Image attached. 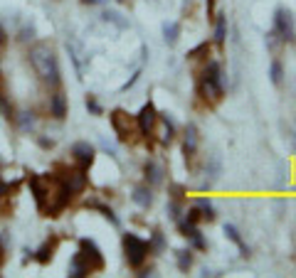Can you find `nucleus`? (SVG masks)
Masks as SVG:
<instances>
[{
	"label": "nucleus",
	"mask_w": 296,
	"mask_h": 278,
	"mask_svg": "<svg viewBox=\"0 0 296 278\" xmlns=\"http://www.w3.org/2000/svg\"><path fill=\"white\" fill-rule=\"evenodd\" d=\"M143 177H146V182L151 187L161 185L163 182V167L158 165L156 160H148L146 165H143Z\"/></svg>",
	"instance_id": "11"
},
{
	"label": "nucleus",
	"mask_w": 296,
	"mask_h": 278,
	"mask_svg": "<svg viewBox=\"0 0 296 278\" xmlns=\"http://www.w3.org/2000/svg\"><path fill=\"white\" fill-rule=\"evenodd\" d=\"M225 39H227V15L217 13L215 15V44L225 47Z\"/></svg>",
	"instance_id": "14"
},
{
	"label": "nucleus",
	"mask_w": 296,
	"mask_h": 278,
	"mask_svg": "<svg viewBox=\"0 0 296 278\" xmlns=\"http://www.w3.org/2000/svg\"><path fill=\"white\" fill-rule=\"evenodd\" d=\"M82 3H87V5H96V3H101V0H82Z\"/></svg>",
	"instance_id": "35"
},
{
	"label": "nucleus",
	"mask_w": 296,
	"mask_h": 278,
	"mask_svg": "<svg viewBox=\"0 0 296 278\" xmlns=\"http://www.w3.org/2000/svg\"><path fill=\"white\" fill-rule=\"evenodd\" d=\"M119 3H126V0H119Z\"/></svg>",
	"instance_id": "37"
},
{
	"label": "nucleus",
	"mask_w": 296,
	"mask_h": 278,
	"mask_svg": "<svg viewBox=\"0 0 296 278\" xmlns=\"http://www.w3.org/2000/svg\"><path fill=\"white\" fill-rule=\"evenodd\" d=\"M104 268V256L99 251V246L92 239H79V251L74 254L72 259V268H69V276L72 278H84L94 273V271H101Z\"/></svg>",
	"instance_id": "1"
},
{
	"label": "nucleus",
	"mask_w": 296,
	"mask_h": 278,
	"mask_svg": "<svg viewBox=\"0 0 296 278\" xmlns=\"http://www.w3.org/2000/svg\"><path fill=\"white\" fill-rule=\"evenodd\" d=\"M183 195H185L183 185H173L170 187V200H180V202H183Z\"/></svg>",
	"instance_id": "31"
},
{
	"label": "nucleus",
	"mask_w": 296,
	"mask_h": 278,
	"mask_svg": "<svg viewBox=\"0 0 296 278\" xmlns=\"http://www.w3.org/2000/svg\"><path fill=\"white\" fill-rule=\"evenodd\" d=\"M190 241H193V246H195L198 251H205V249H207V241H205V237L200 234V231H198V234H195Z\"/></svg>",
	"instance_id": "30"
},
{
	"label": "nucleus",
	"mask_w": 296,
	"mask_h": 278,
	"mask_svg": "<svg viewBox=\"0 0 296 278\" xmlns=\"http://www.w3.org/2000/svg\"><path fill=\"white\" fill-rule=\"evenodd\" d=\"M185 219L190 224H198V222H203V217H200V209L198 207H190L188 212H185Z\"/></svg>",
	"instance_id": "28"
},
{
	"label": "nucleus",
	"mask_w": 296,
	"mask_h": 278,
	"mask_svg": "<svg viewBox=\"0 0 296 278\" xmlns=\"http://www.w3.org/2000/svg\"><path fill=\"white\" fill-rule=\"evenodd\" d=\"M175 263H178V268H180V271H188V268L193 266V251H190V249H180V251H175Z\"/></svg>",
	"instance_id": "21"
},
{
	"label": "nucleus",
	"mask_w": 296,
	"mask_h": 278,
	"mask_svg": "<svg viewBox=\"0 0 296 278\" xmlns=\"http://www.w3.org/2000/svg\"><path fill=\"white\" fill-rule=\"evenodd\" d=\"M158 121L163 123V135H161V143L163 146H170L173 138H175V123L168 118V113H158Z\"/></svg>",
	"instance_id": "15"
},
{
	"label": "nucleus",
	"mask_w": 296,
	"mask_h": 278,
	"mask_svg": "<svg viewBox=\"0 0 296 278\" xmlns=\"http://www.w3.org/2000/svg\"><path fill=\"white\" fill-rule=\"evenodd\" d=\"M104 20H106V22H114L119 30H126V27H129V22H126V20H121V15H119V13H114V10H106V13H104Z\"/></svg>",
	"instance_id": "24"
},
{
	"label": "nucleus",
	"mask_w": 296,
	"mask_h": 278,
	"mask_svg": "<svg viewBox=\"0 0 296 278\" xmlns=\"http://www.w3.org/2000/svg\"><path fill=\"white\" fill-rule=\"evenodd\" d=\"M225 237H227V239H230V241H235V244L240 246V251H242V256H244V259L249 256V249H247V244L242 241V237H240V229H237L235 224H225Z\"/></svg>",
	"instance_id": "16"
},
{
	"label": "nucleus",
	"mask_w": 296,
	"mask_h": 278,
	"mask_svg": "<svg viewBox=\"0 0 296 278\" xmlns=\"http://www.w3.org/2000/svg\"><path fill=\"white\" fill-rule=\"evenodd\" d=\"M87 207H92V209H99V212H101V214H104V217H106V219H109L114 226H119V224H121V222H119V217L114 214V209H111V207H106V204L96 202V200H87Z\"/></svg>",
	"instance_id": "20"
},
{
	"label": "nucleus",
	"mask_w": 296,
	"mask_h": 278,
	"mask_svg": "<svg viewBox=\"0 0 296 278\" xmlns=\"http://www.w3.org/2000/svg\"><path fill=\"white\" fill-rule=\"evenodd\" d=\"M72 155H74V160H77V163H79L82 167H89L94 163V146H89L87 141H82V143H74Z\"/></svg>",
	"instance_id": "10"
},
{
	"label": "nucleus",
	"mask_w": 296,
	"mask_h": 278,
	"mask_svg": "<svg viewBox=\"0 0 296 278\" xmlns=\"http://www.w3.org/2000/svg\"><path fill=\"white\" fill-rule=\"evenodd\" d=\"M0 261H3V246H0Z\"/></svg>",
	"instance_id": "36"
},
{
	"label": "nucleus",
	"mask_w": 296,
	"mask_h": 278,
	"mask_svg": "<svg viewBox=\"0 0 296 278\" xmlns=\"http://www.w3.org/2000/svg\"><path fill=\"white\" fill-rule=\"evenodd\" d=\"M18 121H20V128H22V130H30L32 126H35V116H32V113H27V111L20 113Z\"/></svg>",
	"instance_id": "27"
},
{
	"label": "nucleus",
	"mask_w": 296,
	"mask_h": 278,
	"mask_svg": "<svg viewBox=\"0 0 296 278\" xmlns=\"http://www.w3.org/2000/svg\"><path fill=\"white\" fill-rule=\"evenodd\" d=\"M59 180H62V185L69 187L74 195H79V192H84L87 190V182H89V177H87V172H84V167H79V170H64L62 175H57Z\"/></svg>",
	"instance_id": "8"
},
{
	"label": "nucleus",
	"mask_w": 296,
	"mask_h": 278,
	"mask_svg": "<svg viewBox=\"0 0 296 278\" xmlns=\"http://www.w3.org/2000/svg\"><path fill=\"white\" fill-rule=\"evenodd\" d=\"M87 109H89V111L94 113V116H101V106H99V101H96V99H94V96H87Z\"/></svg>",
	"instance_id": "29"
},
{
	"label": "nucleus",
	"mask_w": 296,
	"mask_h": 278,
	"mask_svg": "<svg viewBox=\"0 0 296 278\" xmlns=\"http://www.w3.org/2000/svg\"><path fill=\"white\" fill-rule=\"evenodd\" d=\"M156 123H158V111H156L153 101H148V104H143V109L138 111V116H136V128H138L141 135H151L153 128H156Z\"/></svg>",
	"instance_id": "7"
},
{
	"label": "nucleus",
	"mask_w": 296,
	"mask_h": 278,
	"mask_svg": "<svg viewBox=\"0 0 296 278\" xmlns=\"http://www.w3.org/2000/svg\"><path fill=\"white\" fill-rule=\"evenodd\" d=\"M8 192H10V185H5V182L0 180V197H3V195H8Z\"/></svg>",
	"instance_id": "34"
},
{
	"label": "nucleus",
	"mask_w": 296,
	"mask_h": 278,
	"mask_svg": "<svg viewBox=\"0 0 296 278\" xmlns=\"http://www.w3.org/2000/svg\"><path fill=\"white\" fill-rule=\"evenodd\" d=\"M269 79H272V84H274V86H281V81H284V67H281V62H279V59H274V62H272Z\"/></svg>",
	"instance_id": "22"
},
{
	"label": "nucleus",
	"mask_w": 296,
	"mask_h": 278,
	"mask_svg": "<svg viewBox=\"0 0 296 278\" xmlns=\"http://www.w3.org/2000/svg\"><path fill=\"white\" fill-rule=\"evenodd\" d=\"M205 3H207V15L215 18V3H217V0H205Z\"/></svg>",
	"instance_id": "33"
},
{
	"label": "nucleus",
	"mask_w": 296,
	"mask_h": 278,
	"mask_svg": "<svg viewBox=\"0 0 296 278\" xmlns=\"http://www.w3.org/2000/svg\"><path fill=\"white\" fill-rule=\"evenodd\" d=\"M121 244H124V254H126L129 266H131V268H141V266L146 263L148 254H151V244H148V241H143L141 237H136V234H131V231H126V234H124Z\"/></svg>",
	"instance_id": "4"
},
{
	"label": "nucleus",
	"mask_w": 296,
	"mask_h": 278,
	"mask_svg": "<svg viewBox=\"0 0 296 278\" xmlns=\"http://www.w3.org/2000/svg\"><path fill=\"white\" fill-rule=\"evenodd\" d=\"M274 32L279 35L281 42H294L296 39L294 18H291V13H289V10L277 8V13H274Z\"/></svg>",
	"instance_id": "6"
},
{
	"label": "nucleus",
	"mask_w": 296,
	"mask_h": 278,
	"mask_svg": "<svg viewBox=\"0 0 296 278\" xmlns=\"http://www.w3.org/2000/svg\"><path fill=\"white\" fill-rule=\"evenodd\" d=\"M111 121V128L116 130V135H119V141L121 143H129L131 138H133V128H136V118L131 121L129 113L124 111V109H114L109 116Z\"/></svg>",
	"instance_id": "5"
},
{
	"label": "nucleus",
	"mask_w": 296,
	"mask_h": 278,
	"mask_svg": "<svg viewBox=\"0 0 296 278\" xmlns=\"http://www.w3.org/2000/svg\"><path fill=\"white\" fill-rule=\"evenodd\" d=\"M151 251H163L166 249V239H163V234L161 231H153V237H151Z\"/></svg>",
	"instance_id": "26"
},
{
	"label": "nucleus",
	"mask_w": 296,
	"mask_h": 278,
	"mask_svg": "<svg viewBox=\"0 0 296 278\" xmlns=\"http://www.w3.org/2000/svg\"><path fill=\"white\" fill-rule=\"evenodd\" d=\"M30 62L42 81H47L50 86H59V64L50 44H35L30 50Z\"/></svg>",
	"instance_id": "2"
},
{
	"label": "nucleus",
	"mask_w": 296,
	"mask_h": 278,
	"mask_svg": "<svg viewBox=\"0 0 296 278\" xmlns=\"http://www.w3.org/2000/svg\"><path fill=\"white\" fill-rule=\"evenodd\" d=\"M131 200L138 204V207L148 209V207L153 204V192H151V185H138V187H133V195H131Z\"/></svg>",
	"instance_id": "12"
},
{
	"label": "nucleus",
	"mask_w": 296,
	"mask_h": 278,
	"mask_svg": "<svg viewBox=\"0 0 296 278\" xmlns=\"http://www.w3.org/2000/svg\"><path fill=\"white\" fill-rule=\"evenodd\" d=\"M50 111L55 116L57 121H62L64 116H67V99H64V94L57 91L50 96Z\"/></svg>",
	"instance_id": "13"
},
{
	"label": "nucleus",
	"mask_w": 296,
	"mask_h": 278,
	"mask_svg": "<svg viewBox=\"0 0 296 278\" xmlns=\"http://www.w3.org/2000/svg\"><path fill=\"white\" fill-rule=\"evenodd\" d=\"M207 55H210V42L205 39V42H200L198 47H193L188 52V59H207Z\"/></svg>",
	"instance_id": "23"
},
{
	"label": "nucleus",
	"mask_w": 296,
	"mask_h": 278,
	"mask_svg": "<svg viewBox=\"0 0 296 278\" xmlns=\"http://www.w3.org/2000/svg\"><path fill=\"white\" fill-rule=\"evenodd\" d=\"M195 207L200 209V217H203V222H215V219H217V214H215V207L210 204V200L200 197V200L195 202Z\"/></svg>",
	"instance_id": "19"
},
{
	"label": "nucleus",
	"mask_w": 296,
	"mask_h": 278,
	"mask_svg": "<svg viewBox=\"0 0 296 278\" xmlns=\"http://www.w3.org/2000/svg\"><path fill=\"white\" fill-rule=\"evenodd\" d=\"M198 96L210 101V104H217L222 96H225V89H222V67L220 62H207L200 74V81H198Z\"/></svg>",
	"instance_id": "3"
},
{
	"label": "nucleus",
	"mask_w": 296,
	"mask_h": 278,
	"mask_svg": "<svg viewBox=\"0 0 296 278\" xmlns=\"http://www.w3.org/2000/svg\"><path fill=\"white\" fill-rule=\"evenodd\" d=\"M163 39L173 47L180 39V22H163Z\"/></svg>",
	"instance_id": "18"
},
{
	"label": "nucleus",
	"mask_w": 296,
	"mask_h": 278,
	"mask_svg": "<svg viewBox=\"0 0 296 278\" xmlns=\"http://www.w3.org/2000/svg\"><path fill=\"white\" fill-rule=\"evenodd\" d=\"M168 214H170V219H175V222H178V219H180V214H185L183 202H180V200H170V202H168Z\"/></svg>",
	"instance_id": "25"
},
{
	"label": "nucleus",
	"mask_w": 296,
	"mask_h": 278,
	"mask_svg": "<svg viewBox=\"0 0 296 278\" xmlns=\"http://www.w3.org/2000/svg\"><path fill=\"white\" fill-rule=\"evenodd\" d=\"M138 76H141V69H138V72H136V74L131 76L129 81H126V84H124V91H129L131 86H133V84H136V81H138Z\"/></svg>",
	"instance_id": "32"
},
{
	"label": "nucleus",
	"mask_w": 296,
	"mask_h": 278,
	"mask_svg": "<svg viewBox=\"0 0 296 278\" xmlns=\"http://www.w3.org/2000/svg\"><path fill=\"white\" fill-rule=\"evenodd\" d=\"M198 143H200L198 126H195V123H188V126H185V138H183L185 165H193V160H195V153H198Z\"/></svg>",
	"instance_id": "9"
},
{
	"label": "nucleus",
	"mask_w": 296,
	"mask_h": 278,
	"mask_svg": "<svg viewBox=\"0 0 296 278\" xmlns=\"http://www.w3.org/2000/svg\"><path fill=\"white\" fill-rule=\"evenodd\" d=\"M57 244H59V239H52V241H45L40 249L35 251V259L40 261V263H47V261L55 256V249H57Z\"/></svg>",
	"instance_id": "17"
}]
</instances>
